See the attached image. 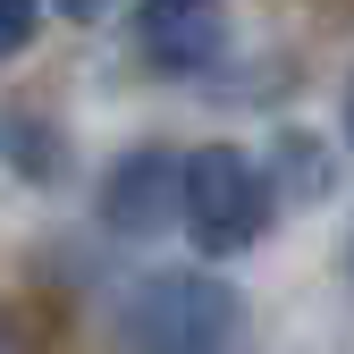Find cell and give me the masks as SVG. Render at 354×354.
<instances>
[{
  "instance_id": "obj_2",
  "label": "cell",
  "mask_w": 354,
  "mask_h": 354,
  "mask_svg": "<svg viewBox=\"0 0 354 354\" xmlns=\"http://www.w3.org/2000/svg\"><path fill=\"white\" fill-rule=\"evenodd\" d=\"M261 228H270V186H261V169L228 144H211L186 160V236L211 253V261H228L245 253Z\"/></svg>"
},
{
  "instance_id": "obj_3",
  "label": "cell",
  "mask_w": 354,
  "mask_h": 354,
  "mask_svg": "<svg viewBox=\"0 0 354 354\" xmlns=\"http://www.w3.org/2000/svg\"><path fill=\"white\" fill-rule=\"evenodd\" d=\"M102 219L118 236H160L169 219H186V160L169 152H127L102 177Z\"/></svg>"
},
{
  "instance_id": "obj_5",
  "label": "cell",
  "mask_w": 354,
  "mask_h": 354,
  "mask_svg": "<svg viewBox=\"0 0 354 354\" xmlns=\"http://www.w3.org/2000/svg\"><path fill=\"white\" fill-rule=\"evenodd\" d=\"M42 136H51V127H42L34 110H9V160L26 169V177H51L59 160H51V144H42Z\"/></svg>"
},
{
  "instance_id": "obj_1",
  "label": "cell",
  "mask_w": 354,
  "mask_h": 354,
  "mask_svg": "<svg viewBox=\"0 0 354 354\" xmlns=\"http://www.w3.org/2000/svg\"><path fill=\"white\" fill-rule=\"evenodd\" d=\"M236 287L211 270H152L136 295L118 304V337L136 354H211L236 329Z\"/></svg>"
},
{
  "instance_id": "obj_6",
  "label": "cell",
  "mask_w": 354,
  "mask_h": 354,
  "mask_svg": "<svg viewBox=\"0 0 354 354\" xmlns=\"http://www.w3.org/2000/svg\"><path fill=\"white\" fill-rule=\"evenodd\" d=\"M346 136H354V93H346Z\"/></svg>"
},
{
  "instance_id": "obj_4",
  "label": "cell",
  "mask_w": 354,
  "mask_h": 354,
  "mask_svg": "<svg viewBox=\"0 0 354 354\" xmlns=\"http://www.w3.org/2000/svg\"><path fill=\"white\" fill-rule=\"evenodd\" d=\"M136 42H144V59L160 76H194L219 59V42H228V17L203 9V0H160V9L136 17Z\"/></svg>"
}]
</instances>
